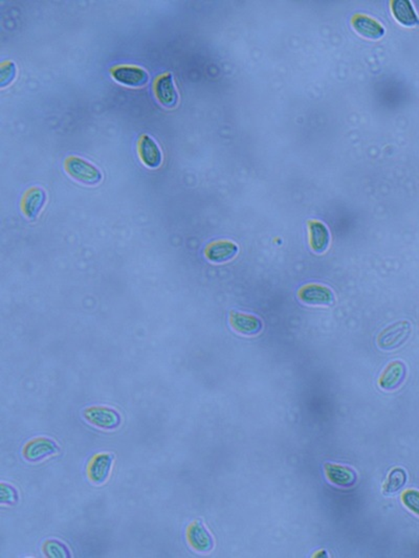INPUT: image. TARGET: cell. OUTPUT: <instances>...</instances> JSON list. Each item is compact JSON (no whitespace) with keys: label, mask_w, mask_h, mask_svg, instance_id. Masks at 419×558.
<instances>
[{"label":"cell","mask_w":419,"mask_h":558,"mask_svg":"<svg viewBox=\"0 0 419 558\" xmlns=\"http://www.w3.org/2000/svg\"><path fill=\"white\" fill-rule=\"evenodd\" d=\"M66 170L72 178L85 185H99L103 178L101 171L95 164L79 156H70L66 160Z\"/></svg>","instance_id":"1"},{"label":"cell","mask_w":419,"mask_h":558,"mask_svg":"<svg viewBox=\"0 0 419 558\" xmlns=\"http://www.w3.org/2000/svg\"><path fill=\"white\" fill-rule=\"evenodd\" d=\"M412 332V327L408 320H398L386 327L377 335V346L381 350H394L404 345Z\"/></svg>","instance_id":"2"},{"label":"cell","mask_w":419,"mask_h":558,"mask_svg":"<svg viewBox=\"0 0 419 558\" xmlns=\"http://www.w3.org/2000/svg\"><path fill=\"white\" fill-rule=\"evenodd\" d=\"M85 419L96 428L101 430L112 431L121 424V416L116 410L107 407L87 408L84 411Z\"/></svg>","instance_id":"3"},{"label":"cell","mask_w":419,"mask_h":558,"mask_svg":"<svg viewBox=\"0 0 419 558\" xmlns=\"http://www.w3.org/2000/svg\"><path fill=\"white\" fill-rule=\"evenodd\" d=\"M298 297L307 305L331 306L335 304L333 290L321 284L304 285L298 291Z\"/></svg>","instance_id":"4"},{"label":"cell","mask_w":419,"mask_h":558,"mask_svg":"<svg viewBox=\"0 0 419 558\" xmlns=\"http://www.w3.org/2000/svg\"><path fill=\"white\" fill-rule=\"evenodd\" d=\"M112 76L114 81L127 87L145 86L149 81V75L143 68L137 66L120 65L112 68Z\"/></svg>","instance_id":"5"},{"label":"cell","mask_w":419,"mask_h":558,"mask_svg":"<svg viewBox=\"0 0 419 558\" xmlns=\"http://www.w3.org/2000/svg\"><path fill=\"white\" fill-rule=\"evenodd\" d=\"M154 93L156 99L164 107L171 109L176 107L178 104V93L175 87L173 75L170 72L162 75L156 79L154 83Z\"/></svg>","instance_id":"6"},{"label":"cell","mask_w":419,"mask_h":558,"mask_svg":"<svg viewBox=\"0 0 419 558\" xmlns=\"http://www.w3.org/2000/svg\"><path fill=\"white\" fill-rule=\"evenodd\" d=\"M59 451V447L52 439L40 437L29 441L24 447V457L30 462H38Z\"/></svg>","instance_id":"7"},{"label":"cell","mask_w":419,"mask_h":558,"mask_svg":"<svg viewBox=\"0 0 419 558\" xmlns=\"http://www.w3.org/2000/svg\"><path fill=\"white\" fill-rule=\"evenodd\" d=\"M114 464V455L101 453L93 456L87 466V476L93 484H103L107 481Z\"/></svg>","instance_id":"8"},{"label":"cell","mask_w":419,"mask_h":558,"mask_svg":"<svg viewBox=\"0 0 419 558\" xmlns=\"http://www.w3.org/2000/svg\"><path fill=\"white\" fill-rule=\"evenodd\" d=\"M185 535L188 543L195 551L206 553L213 549V537L200 520L191 522Z\"/></svg>","instance_id":"9"},{"label":"cell","mask_w":419,"mask_h":558,"mask_svg":"<svg viewBox=\"0 0 419 558\" xmlns=\"http://www.w3.org/2000/svg\"><path fill=\"white\" fill-rule=\"evenodd\" d=\"M238 254L236 243L229 240L215 241L204 249V256L212 263H226L234 259Z\"/></svg>","instance_id":"10"},{"label":"cell","mask_w":419,"mask_h":558,"mask_svg":"<svg viewBox=\"0 0 419 558\" xmlns=\"http://www.w3.org/2000/svg\"><path fill=\"white\" fill-rule=\"evenodd\" d=\"M139 155L143 164L150 169H158L162 162V153L160 146L153 137L148 134L142 135L137 145Z\"/></svg>","instance_id":"11"},{"label":"cell","mask_w":419,"mask_h":558,"mask_svg":"<svg viewBox=\"0 0 419 558\" xmlns=\"http://www.w3.org/2000/svg\"><path fill=\"white\" fill-rule=\"evenodd\" d=\"M406 375V369L404 362L399 360L391 362L381 372L379 386L385 391L396 390L404 382Z\"/></svg>","instance_id":"12"},{"label":"cell","mask_w":419,"mask_h":558,"mask_svg":"<svg viewBox=\"0 0 419 558\" xmlns=\"http://www.w3.org/2000/svg\"><path fill=\"white\" fill-rule=\"evenodd\" d=\"M47 203V193L39 187L26 191L22 199V211L29 219L35 222Z\"/></svg>","instance_id":"13"},{"label":"cell","mask_w":419,"mask_h":558,"mask_svg":"<svg viewBox=\"0 0 419 558\" xmlns=\"http://www.w3.org/2000/svg\"><path fill=\"white\" fill-rule=\"evenodd\" d=\"M230 325L237 333L247 336L258 334L262 329L261 320L257 316L239 311H231Z\"/></svg>","instance_id":"14"},{"label":"cell","mask_w":419,"mask_h":558,"mask_svg":"<svg viewBox=\"0 0 419 558\" xmlns=\"http://www.w3.org/2000/svg\"><path fill=\"white\" fill-rule=\"evenodd\" d=\"M324 470L329 482L337 486L347 488V487H351L356 482V472L348 466L335 463H325Z\"/></svg>","instance_id":"15"},{"label":"cell","mask_w":419,"mask_h":558,"mask_svg":"<svg viewBox=\"0 0 419 558\" xmlns=\"http://www.w3.org/2000/svg\"><path fill=\"white\" fill-rule=\"evenodd\" d=\"M352 26L360 36L367 39H372V40L381 39L385 34V29L379 22L368 16L360 15V14L353 16Z\"/></svg>","instance_id":"16"},{"label":"cell","mask_w":419,"mask_h":558,"mask_svg":"<svg viewBox=\"0 0 419 558\" xmlns=\"http://www.w3.org/2000/svg\"><path fill=\"white\" fill-rule=\"evenodd\" d=\"M308 231H310V243L312 251L317 254L324 253L328 249L330 242V235L327 226L318 220H310Z\"/></svg>","instance_id":"17"},{"label":"cell","mask_w":419,"mask_h":558,"mask_svg":"<svg viewBox=\"0 0 419 558\" xmlns=\"http://www.w3.org/2000/svg\"><path fill=\"white\" fill-rule=\"evenodd\" d=\"M392 13L398 22L404 26H418L419 20L409 0H393L391 1Z\"/></svg>","instance_id":"18"},{"label":"cell","mask_w":419,"mask_h":558,"mask_svg":"<svg viewBox=\"0 0 419 558\" xmlns=\"http://www.w3.org/2000/svg\"><path fill=\"white\" fill-rule=\"evenodd\" d=\"M408 476L406 470L402 467H395L390 470L387 480L383 485V495H393L399 491L406 485Z\"/></svg>","instance_id":"19"},{"label":"cell","mask_w":419,"mask_h":558,"mask_svg":"<svg viewBox=\"0 0 419 558\" xmlns=\"http://www.w3.org/2000/svg\"><path fill=\"white\" fill-rule=\"evenodd\" d=\"M43 551H45V555L52 558L70 557V552L66 545L56 539H49L45 541L43 545Z\"/></svg>","instance_id":"20"},{"label":"cell","mask_w":419,"mask_h":558,"mask_svg":"<svg viewBox=\"0 0 419 558\" xmlns=\"http://www.w3.org/2000/svg\"><path fill=\"white\" fill-rule=\"evenodd\" d=\"M402 502L411 512L419 516V490L408 489L402 495Z\"/></svg>","instance_id":"21"},{"label":"cell","mask_w":419,"mask_h":558,"mask_svg":"<svg viewBox=\"0 0 419 558\" xmlns=\"http://www.w3.org/2000/svg\"><path fill=\"white\" fill-rule=\"evenodd\" d=\"M0 497H1V504H14L18 499L17 493L13 487L7 484H1V493H0Z\"/></svg>","instance_id":"22"},{"label":"cell","mask_w":419,"mask_h":558,"mask_svg":"<svg viewBox=\"0 0 419 558\" xmlns=\"http://www.w3.org/2000/svg\"><path fill=\"white\" fill-rule=\"evenodd\" d=\"M8 63H9V72H7V68L3 64L1 65V70H0V72H1V86L3 87L11 84L16 76L15 64L13 62H8Z\"/></svg>","instance_id":"23"}]
</instances>
